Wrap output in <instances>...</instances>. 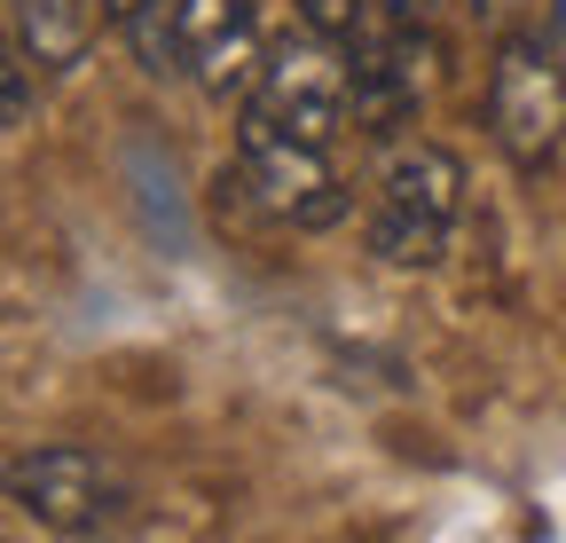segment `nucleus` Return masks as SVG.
Segmentation results:
<instances>
[{
    "label": "nucleus",
    "mask_w": 566,
    "mask_h": 543,
    "mask_svg": "<svg viewBox=\"0 0 566 543\" xmlns=\"http://www.w3.org/2000/svg\"><path fill=\"white\" fill-rule=\"evenodd\" d=\"M237 181L260 197L268 213L283 221H300V229H323L338 221V174H331V150H300V143H283V134H260L237 118Z\"/></svg>",
    "instance_id": "obj_5"
},
{
    "label": "nucleus",
    "mask_w": 566,
    "mask_h": 543,
    "mask_svg": "<svg viewBox=\"0 0 566 543\" xmlns=\"http://www.w3.org/2000/svg\"><path fill=\"white\" fill-rule=\"evenodd\" d=\"M17 9V40L40 72H71L95 40V0H9Z\"/></svg>",
    "instance_id": "obj_7"
},
{
    "label": "nucleus",
    "mask_w": 566,
    "mask_h": 543,
    "mask_svg": "<svg viewBox=\"0 0 566 543\" xmlns=\"http://www.w3.org/2000/svg\"><path fill=\"white\" fill-rule=\"evenodd\" d=\"M32 72H40V63L24 55V40L0 24V126H17L32 111Z\"/></svg>",
    "instance_id": "obj_8"
},
{
    "label": "nucleus",
    "mask_w": 566,
    "mask_h": 543,
    "mask_svg": "<svg viewBox=\"0 0 566 543\" xmlns=\"http://www.w3.org/2000/svg\"><path fill=\"white\" fill-rule=\"evenodd\" d=\"M394 9H401V17H409V24H417V17H424V9H433V0H394Z\"/></svg>",
    "instance_id": "obj_10"
},
{
    "label": "nucleus",
    "mask_w": 566,
    "mask_h": 543,
    "mask_svg": "<svg viewBox=\"0 0 566 543\" xmlns=\"http://www.w3.org/2000/svg\"><path fill=\"white\" fill-rule=\"evenodd\" d=\"M488 134L520 174H543L566 150V63L543 40H504L488 63Z\"/></svg>",
    "instance_id": "obj_4"
},
{
    "label": "nucleus",
    "mask_w": 566,
    "mask_h": 543,
    "mask_svg": "<svg viewBox=\"0 0 566 543\" xmlns=\"http://www.w3.org/2000/svg\"><path fill=\"white\" fill-rule=\"evenodd\" d=\"M0 489L24 520H40L48 535H111L134 504L126 472L103 457V449H80V441H40L24 457H9Z\"/></svg>",
    "instance_id": "obj_3"
},
{
    "label": "nucleus",
    "mask_w": 566,
    "mask_h": 543,
    "mask_svg": "<svg viewBox=\"0 0 566 543\" xmlns=\"http://www.w3.org/2000/svg\"><path fill=\"white\" fill-rule=\"evenodd\" d=\"M472 9H504V0H472Z\"/></svg>",
    "instance_id": "obj_11"
},
{
    "label": "nucleus",
    "mask_w": 566,
    "mask_h": 543,
    "mask_svg": "<svg viewBox=\"0 0 566 543\" xmlns=\"http://www.w3.org/2000/svg\"><path fill=\"white\" fill-rule=\"evenodd\" d=\"M244 126L260 134H283L300 150H331L338 134L354 126V72L346 55L323 40V32H300V40H275L260 80L244 95Z\"/></svg>",
    "instance_id": "obj_2"
},
{
    "label": "nucleus",
    "mask_w": 566,
    "mask_h": 543,
    "mask_svg": "<svg viewBox=\"0 0 566 543\" xmlns=\"http://www.w3.org/2000/svg\"><path fill=\"white\" fill-rule=\"evenodd\" d=\"M134 9H150V0H103V17H111V24H126Z\"/></svg>",
    "instance_id": "obj_9"
},
{
    "label": "nucleus",
    "mask_w": 566,
    "mask_h": 543,
    "mask_svg": "<svg viewBox=\"0 0 566 543\" xmlns=\"http://www.w3.org/2000/svg\"><path fill=\"white\" fill-rule=\"evenodd\" d=\"M457 213H464V158L441 150V143H401L378 166L363 237H370V252L386 268H433L449 252Z\"/></svg>",
    "instance_id": "obj_1"
},
{
    "label": "nucleus",
    "mask_w": 566,
    "mask_h": 543,
    "mask_svg": "<svg viewBox=\"0 0 566 543\" xmlns=\"http://www.w3.org/2000/svg\"><path fill=\"white\" fill-rule=\"evenodd\" d=\"M181 48H189V80H205L212 95H229L260 80V17H252V0H181Z\"/></svg>",
    "instance_id": "obj_6"
}]
</instances>
